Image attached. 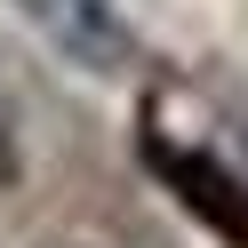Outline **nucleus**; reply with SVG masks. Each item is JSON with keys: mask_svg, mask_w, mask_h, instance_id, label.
Masks as SVG:
<instances>
[{"mask_svg": "<svg viewBox=\"0 0 248 248\" xmlns=\"http://www.w3.org/2000/svg\"><path fill=\"white\" fill-rule=\"evenodd\" d=\"M16 8L64 56H80V64H120V56H128V32H120L112 0H16Z\"/></svg>", "mask_w": 248, "mask_h": 248, "instance_id": "obj_1", "label": "nucleus"}]
</instances>
